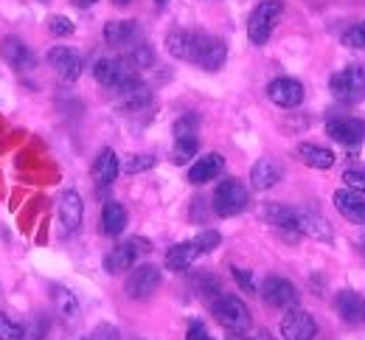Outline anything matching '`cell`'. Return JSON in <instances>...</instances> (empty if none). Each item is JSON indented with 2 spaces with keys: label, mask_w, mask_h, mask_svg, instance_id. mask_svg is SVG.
<instances>
[{
  "label": "cell",
  "mask_w": 365,
  "mask_h": 340,
  "mask_svg": "<svg viewBox=\"0 0 365 340\" xmlns=\"http://www.w3.org/2000/svg\"><path fill=\"white\" fill-rule=\"evenodd\" d=\"M118 172H121L118 155H115L113 149H101L98 158H96V163H93V180H96V186H98V189L113 186L115 177H118Z\"/></svg>",
  "instance_id": "d6986e66"
},
{
  "label": "cell",
  "mask_w": 365,
  "mask_h": 340,
  "mask_svg": "<svg viewBox=\"0 0 365 340\" xmlns=\"http://www.w3.org/2000/svg\"><path fill=\"white\" fill-rule=\"evenodd\" d=\"M130 62L135 65V68H152L155 65V51L149 48L146 43H138L133 53H130Z\"/></svg>",
  "instance_id": "836d02e7"
},
{
  "label": "cell",
  "mask_w": 365,
  "mask_h": 340,
  "mask_svg": "<svg viewBox=\"0 0 365 340\" xmlns=\"http://www.w3.org/2000/svg\"><path fill=\"white\" fill-rule=\"evenodd\" d=\"M56 214H59V234L62 237H73L82 228V217H85L82 197L76 195L73 189L62 192L59 195V205H56Z\"/></svg>",
  "instance_id": "52a82bcc"
},
{
  "label": "cell",
  "mask_w": 365,
  "mask_h": 340,
  "mask_svg": "<svg viewBox=\"0 0 365 340\" xmlns=\"http://www.w3.org/2000/svg\"><path fill=\"white\" fill-rule=\"evenodd\" d=\"M298 158H301L307 166H312V169H331L334 160H337V155H334L331 149L318 146V144H298Z\"/></svg>",
  "instance_id": "4316f807"
},
{
  "label": "cell",
  "mask_w": 365,
  "mask_h": 340,
  "mask_svg": "<svg viewBox=\"0 0 365 340\" xmlns=\"http://www.w3.org/2000/svg\"><path fill=\"white\" fill-rule=\"evenodd\" d=\"M278 180H281V169H278L275 160L262 158V160L253 163V169H250V186H253L256 192H267V189H273Z\"/></svg>",
  "instance_id": "cb8c5ba5"
},
{
  "label": "cell",
  "mask_w": 365,
  "mask_h": 340,
  "mask_svg": "<svg viewBox=\"0 0 365 340\" xmlns=\"http://www.w3.org/2000/svg\"><path fill=\"white\" fill-rule=\"evenodd\" d=\"M329 91L340 104H360L365 98V68L349 65L329 79Z\"/></svg>",
  "instance_id": "3957f363"
},
{
  "label": "cell",
  "mask_w": 365,
  "mask_h": 340,
  "mask_svg": "<svg viewBox=\"0 0 365 340\" xmlns=\"http://www.w3.org/2000/svg\"><path fill=\"white\" fill-rule=\"evenodd\" d=\"M133 340H140V338H133Z\"/></svg>",
  "instance_id": "bcb514c9"
},
{
  "label": "cell",
  "mask_w": 365,
  "mask_h": 340,
  "mask_svg": "<svg viewBox=\"0 0 365 340\" xmlns=\"http://www.w3.org/2000/svg\"><path fill=\"white\" fill-rule=\"evenodd\" d=\"M0 53H3V59L14 71H31L34 68V53H31V48L23 40H17V37H6L0 43Z\"/></svg>",
  "instance_id": "44dd1931"
},
{
  "label": "cell",
  "mask_w": 365,
  "mask_h": 340,
  "mask_svg": "<svg viewBox=\"0 0 365 340\" xmlns=\"http://www.w3.org/2000/svg\"><path fill=\"white\" fill-rule=\"evenodd\" d=\"M51 301H53L56 315H59L68 326H73V324L79 321V301H76V295L68 290V287L53 284V287H51Z\"/></svg>",
  "instance_id": "7402d4cb"
},
{
  "label": "cell",
  "mask_w": 365,
  "mask_h": 340,
  "mask_svg": "<svg viewBox=\"0 0 365 340\" xmlns=\"http://www.w3.org/2000/svg\"><path fill=\"white\" fill-rule=\"evenodd\" d=\"M73 3H76V6H79V9H88V6H93V3H96V0H73Z\"/></svg>",
  "instance_id": "60d3db41"
},
{
  "label": "cell",
  "mask_w": 365,
  "mask_h": 340,
  "mask_svg": "<svg viewBox=\"0 0 365 340\" xmlns=\"http://www.w3.org/2000/svg\"><path fill=\"white\" fill-rule=\"evenodd\" d=\"M334 306H337V315L346 324H351V326H363L365 324V301L360 292L340 290L334 298Z\"/></svg>",
  "instance_id": "e0dca14e"
},
{
  "label": "cell",
  "mask_w": 365,
  "mask_h": 340,
  "mask_svg": "<svg viewBox=\"0 0 365 340\" xmlns=\"http://www.w3.org/2000/svg\"><path fill=\"white\" fill-rule=\"evenodd\" d=\"M264 220L273 225L275 231L287 234L289 239H298V225H295V208L292 205H284V202H270L264 208Z\"/></svg>",
  "instance_id": "ffe728a7"
},
{
  "label": "cell",
  "mask_w": 365,
  "mask_h": 340,
  "mask_svg": "<svg viewBox=\"0 0 365 340\" xmlns=\"http://www.w3.org/2000/svg\"><path fill=\"white\" fill-rule=\"evenodd\" d=\"M82 340H121V332H118L113 324H98L91 335Z\"/></svg>",
  "instance_id": "74e56055"
},
{
  "label": "cell",
  "mask_w": 365,
  "mask_h": 340,
  "mask_svg": "<svg viewBox=\"0 0 365 340\" xmlns=\"http://www.w3.org/2000/svg\"><path fill=\"white\" fill-rule=\"evenodd\" d=\"M318 335V324L315 318L301 309V306H289L287 315L281 318V338L284 340H315Z\"/></svg>",
  "instance_id": "ba28073f"
},
{
  "label": "cell",
  "mask_w": 365,
  "mask_h": 340,
  "mask_svg": "<svg viewBox=\"0 0 365 340\" xmlns=\"http://www.w3.org/2000/svg\"><path fill=\"white\" fill-rule=\"evenodd\" d=\"M267 96H270L273 104L289 110V107H298L304 101V85L298 79H292V76H278L267 85Z\"/></svg>",
  "instance_id": "5bb4252c"
},
{
  "label": "cell",
  "mask_w": 365,
  "mask_h": 340,
  "mask_svg": "<svg viewBox=\"0 0 365 340\" xmlns=\"http://www.w3.org/2000/svg\"><path fill=\"white\" fill-rule=\"evenodd\" d=\"M113 3H115V6H130L133 0H113Z\"/></svg>",
  "instance_id": "7bdbcfd3"
},
{
  "label": "cell",
  "mask_w": 365,
  "mask_h": 340,
  "mask_svg": "<svg viewBox=\"0 0 365 340\" xmlns=\"http://www.w3.org/2000/svg\"><path fill=\"white\" fill-rule=\"evenodd\" d=\"M197 149H200V141H197V135L194 138H175V149H172V160L182 166V163H188L194 155H197Z\"/></svg>",
  "instance_id": "f1b7e54d"
},
{
  "label": "cell",
  "mask_w": 365,
  "mask_h": 340,
  "mask_svg": "<svg viewBox=\"0 0 365 340\" xmlns=\"http://www.w3.org/2000/svg\"><path fill=\"white\" fill-rule=\"evenodd\" d=\"M160 270L155 267V264H138L133 267V273H130V279H127V295L133 298V301H146L152 292L160 287Z\"/></svg>",
  "instance_id": "8fae6325"
},
{
  "label": "cell",
  "mask_w": 365,
  "mask_h": 340,
  "mask_svg": "<svg viewBox=\"0 0 365 340\" xmlns=\"http://www.w3.org/2000/svg\"><path fill=\"white\" fill-rule=\"evenodd\" d=\"M48 62H51V68H53L65 82H76V79L82 76V71H85L82 56L73 48H65V46H53V48L48 51Z\"/></svg>",
  "instance_id": "4fadbf2b"
},
{
  "label": "cell",
  "mask_w": 365,
  "mask_h": 340,
  "mask_svg": "<svg viewBox=\"0 0 365 340\" xmlns=\"http://www.w3.org/2000/svg\"><path fill=\"white\" fill-rule=\"evenodd\" d=\"M48 29H51V34H56V37H68V34H73V23L68 20V17H62V14H56V17H51L48 20Z\"/></svg>",
  "instance_id": "8d00e7d4"
},
{
  "label": "cell",
  "mask_w": 365,
  "mask_h": 340,
  "mask_svg": "<svg viewBox=\"0 0 365 340\" xmlns=\"http://www.w3.org/2000/svg\"><path fill=\"white\" fill-rule=\"evenodd\" d=\"M262 298L275 309H289L298 304V290L292 282H287L281 276H267L262 284Z\"/></svg>",
  "instance_id": "7c38bea8"
},
{
  "label": "cell",
  "mask_w": 365,
  "mask_h": 340,
  "mask_svg": "<svg viewBox=\"0 0 365 340\" xmlns=\"http://www.w3.org/2000/svg\"><path fill=\"white\" fill-rule=\"evenodd\" d=\"M152 104V91L138 79L133 85H127L124 91H118V98H115V107L124 110V113H135L140 107Z\"/></svg>",
  "instance_id": "603a6c76"
},
{
  "label": "cell",
  "mask_w": 365,
  "mask_h": 340,
  "mask_svg": "<svg viewBox=\"0 0 365 340\" xmlns=\"http://www.w3.org/2000/svg\"><path fill=\"white\" fill-rule=\"evenodd\" d=\"M343 46L346 48H365V23H354L343 31Z\"/></svg>",
  "instance_id": "f546056e"
},
{
  "label": "cell",
  "mask_w": 365,
  "mask_h": 340,
  "mask_svg": "<svg viewBox=\"0 0 365 340\" xmlns=\"http://www.w3.org/2000/svg\"><path fill=\"white\" fill-rule=\"evenodd\" d=\"M343 183H346V189H351V192H360L365 195V169H346L343 172Z\"/></svg>",
  "instance_id": "e575fe53"
},
{
  "label": "cell",
  "mask_w": 365,
  "mask_h": 340,
  "mask_svg": "<svg viewBox=\"0 0 365 340\" xmlns=\"http://www.w3.org/2000/svg\"><path fill=\"white\" fill-rule=\"evenodd\" d=\"M143 250H149V244L143 242V239H130V242L115 244V247L104 256V270L113 273V276H118V273L135 267L138 256H140Z\"/></svg>",
  "instance_id": "9c48e42d"
},
{
  "label": "cell",
  "mask_w": 365,
  "mask_h": 340,
  "mask_svg": "<svg viewBox=\"0 0 365 340\" xmlns=\"http://www.w3.org/2000/svg\"><path fill=\"white\" fill-rule=\"evenodd\" d=\"M360 247H363V253H365V237H363V239H360Z\"/></svg>",
  "instance_id": "ee69618b"
},
{
  "label": "cell",
  "mask_w": 365,
  "mask_h": 340,
  "mask_svg": "<svg viewBox=\"0 0 365 340\" xmlns=\"http://www.w3.org/2000/svg\"><path fill=\"white\" fill-rule=\"evenodd\" d=\"M326 133L329 138H334L337 144L360 146L365 141V121L354 115H340V118H329L326 121Z\"/></svg>",
  "instance_id": "30bf717a"
},
{
  "label": "cell",
  "mask_w": 365,
  "mask_h": 340,
  "mask_svg": "<svg viewBox=\"0 0 365 340\" xmlns=\"http://www.w3.org/2000/svg\"><path fill=\"white\" fill-rule=\"evenodd\" d=\"M228 340H247V338H242L239 332H230V338H228Z\"/></svg>",
  "instance_id": "b9f144b4"
},
{
  "label": "cell",
  "mask_w": 365,
  "mask_h": 340,
  "mask_svg": "<svg viewBox=\"0 0 365 340\" xmlns=\"http://www.w3.org/2000/svg\"><path fill=\"white\" fill-rule=\"evenodd\" d=\"M233 279L245 287L247 292H256V284H253V279H250V273L247 270H239V267H233Z\"/></svg>",
  "instance_id": "ab89813d"
},
{
  "label": "cell",
  "mask_w": 365,
  "mask_h": 340,
  "mask_svg": "<svg viewBox=\"0 0 365 340\" xmlns=\"http://www.w3.org/2000/svg\"><path fill=\"white\" fill-rule=\"evenodd\" d=\"M166 51L175 56V59H182V62H194L205 71H217L222 68L225 56H228V48L220 37H211L205 31H185V29H178L166 37Z\"/></svg>",
  "instance_id": "6da1fadb"
},
{
  "label": "cell",
  "mask_w": 365,
  "mask_h": 340,
  "mask_svg": "<svg viewBox=\"0 0 365 340\" xmlns=\"http://www.w3.org/2000/svg\"><path fill=\"white\" fill-rule=\"evenodd\" d=\"M208 340H211V338H208Z\"/></svg>",
  "instance_id": "7dc6e473"
},
{
  "label": "cell",
  "mask_w": 365,
  "mask_h": 340,
  "mask_svg": "<svg viewBox=\"0 0 365 340\" xmlns=\"http://www.w3.org/2000/svg\"><path fill=\"white\" fill-rule=\"evenodd\" d=\"M138 34L135 20H110L104 26V43L107 46H127Z\"/></svg>",
  "instance_id": "83f0119b"
},
{
  "label": "cell",
  "mask_w": 365,
  "mask_h": 340,
  "mask_svg": "<svg viewBox=\"0 0 365 340\" xmlns=\"http://www.w3.org/2000/svg\"><path fill=\"white\" fill-rule=\"evenodd\" d=\"M23 338H26V329L17 321H11L9 315L0 312V340H23Z\"/></svg>",
  "instance_id": "1f68e13d"
},
{
  "label": "cell",
  "mask_w": 365,
  "mask_h": 340,
  "mask_svg": "<svg viewBox=\"0 0 365 340\" xmlns=\"http://www.w3.org/2000/svg\"><path fill=\"white\" fill-rule=\"evenodd\" d=\"M194 242L200 247V253H211V250H217L220 242H222V237L217 234V231H202V234H197L194 237Z\"/></svg>",
  "instance_id": "d590c367"
},
{
  "label": "cell",
  "mask_w": 365,
  "mask_h": 340,
  "mask_svg": "<svg viewBox=\"0 0 365 340\" xmlns=\"http://www.w3.org/2000/svg\"><path fill=\"white\" fill-rule=\"evenodd\" d=\"M197 256H202V253H200V247H197L194 239L178 242L175 247H169V253H166V270L182 273V270H188L197 262Z\"/></svg>",
  "instance_id": "d4e9b609"
},
{
  "label": "cell",
  "mask_w": 365,
  "mask_h": 340,
  "mask_svg": "<svg viewBox=\"0 0 365 340\" xmlns=\"http://www.w3.org/2000/svg\"><path fill=\"white\" fill-rule=\"evenodd\" d=\"M152 166H155V158H152V155H130V158L121 163V169H124L127 175L146 172V169H152Z\"/></svg>",
  "instance_id": "4dcf8cb0"
},
{
  "label": "cell",
  "mask_w": 365,
  "mask_h": 340,
  "mask_svg": "<svg viewBox=\"0 0 365 340\" xmlns=\"http://www.w3.org/2000/svg\"><path fill=\"white\" fill-rule=\"evenodd\" d=\"M185 340H208V332L200 321H191L188 324V332H185Z\"/></svg>",
  "instance_id": "f35d334b"
},
{
  "label": "cell",
  "mask_w": 365,
  "mask_h": 340,
  "mask_svg": "<svg viewBox=\"0 0 365 340\" xmlns=\"http://www.w3.org/2000/svg\"><path fill=\"white\" fill-rule=\"evenodd\" d=\"M197 127H200L197 115H182V118L175 121L172 133H175V138H194L197 135Z\"/></svg>",
  "instance_id": "d6a6232c"
},
{
  "label": "cell",
  "mask_w": 365,
  "mask_h": 340,
  "mask_svg": "<svg viewBox=\"0 0 365 340\" xmlns=\"http://www.w3.org/2000/svg\"><path fill=\"white\" fill-rule=\"evenodd\" d=\"M93 76H96L98 85H104V88H110L115 93L140 79L138 68L130 59H124V56H104V59H98L93 65Z\"/></svg>",
  "instance_id": "7a4b0ae2"
},
{
  "label": "cell",
  "mask_w": 365,
  "mask_h": 340,
  "mask_svg": "<svg viewBox=\"0 0 365 340\" xmlns=\"http://www.w3.org/2000/svg\"><path fill=\"white\" fill-rule=\"evenodd\" d=\"M124 228H127V208L121 202H115V200L104 202V208H101V231L107 237H121Z\"/></svg>",
  "instance_id": "484cf974"
},
{
  "label": "cell",
  "mask_w": 365,
  "mask_h": 340,
  "mask_svg": "<svg viewBox=\"0 0 365 340\" xmlns=\"http://www.w3.org/2000/svg\"><path fill=\"white\" fill-rule=\"evenodd\" d=\"M214 318L228 329V332H247L253 326V318H250V309L247 304L239 298V295H220L214 301Z\"/></svg>",
  "instance_id": "5b68a950"
},
{
  "label": "cell",
  "mask_w": 365,
  "mask_h": 340,
  "mask_svg": "<svg viewBox=\"0 0 365 340\" xmlns=\"http://www.w3.org/2000/svg\"><path fill=\"white\" fill-rule=\"evenodd\" d=\"M334 208L354 225H365V195L351 192V189H340L334 192Z\"/></svg>",
  "instance_id": "ac0fdd59"
},
{
  "label": "cell",
  "mask_w": 365,
  "mask_h": 340,
  "mask_svg": "<svg viewBox=\"0 0 365 340\" xmlns=\"http://www.w3.org/2000/svg\"><path fill=\"white\" fill-rule=\"evenodd\" d=\"M155 3H158V6H163V3H166V0H155Z\"/></svg>",
  "instance_id": "f6af8a7d"
},
{
  "label": "cell",
  "mask_w": 365,
  "mask_h": 340,
  "mask_svg": "<svg viewBox=\"0 0 365 340\" xmlns=\"http://www.w3.org/2000/svg\"><path fill=\"white\" fill-rule=\"evenodd\" d=\"M295 225H298V234L301 237L320 239V242H331L329 222L320 217L318 211H312V208H295Z\"/></svg>",
  "instance_id": "9a60e30c"
},
{
  "label": "cell",
  "mask_w": 365,
  "mask_h": 340,
  "mask_svg": "<svg viewBox=\"0 0 365 340\" xmlns=\"http://www.w3.org/2000/svg\"><path fill=\"white\" fill-rule=\"evenodd\" d=\"M281 14H284V3L281 0H262L253 9V14L247 20V37H250L253 46H264L270 40V34H273L275 23L281 20Z\"/></svg>",
  "instance_id": "277c9868"
},
{
  "label": "cell",
  "mask_w": 365,
  "mask_h": 340,
  "mask_svg": "<svg viewBox=\"0 0 365 340\" xmlns=\"http://www.w3.org/2000/svg\"><path fill=\"white\" fill-rule=\"evenodd\" d=\"M222 169H225V158H222L220 152H208V155H202V158H197V160L191 163V169H188V183H194V186L211 183L214 177L222 175Z\"/></svg>",
  "instance_id": "2e32d148"
},
{
  "label": "cell",
  "mask_w": 365,
  "mask_h": 340,
  "mask_svg": "<svg viewBox=\"0 0 365 340\" xmlns=\"http://www.w3.org/2000/svg\"><path fill=\"white\" fill-rule=\"evenodd\" d=\"M247 202H250V195H247V189L236 177L220 180V186L214 192V211L220 217H236V214H242L247 208Z\"/></svg>",
  "instance_id": "8992f818"
}]
</instances>
